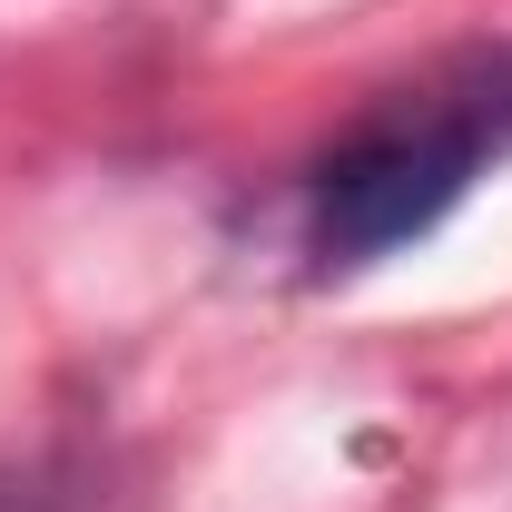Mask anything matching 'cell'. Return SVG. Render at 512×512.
<instances>
[{"label":"cell","instance_id":"obj_1","mask_svg":"<svg viewBox=\"0 0 512 512\" xmlns=\"http://www.w3.org/2000/svg\"><path fill=\"white\" fill-rule=\"evenodd\" d=\"M493 158H512V50H473L434 69L424 89H394L306 168L316 276H355L375 256L434 237Z\"/></svg>","mask_w":512,"mask_h":512},{"label":"cell","instance_id":"obj_2","mask_svg":"<svg viewBox=\"0 0 512 512\" xmlns=\"http://www.w3.org/2000/svg\"><path fill=\"white\" fill-rule=\"evenodd\" d=\"M0 512H69L60 463H0Z\"/></svg>","mask_w":512,"mask_h":512}]
</instances>
